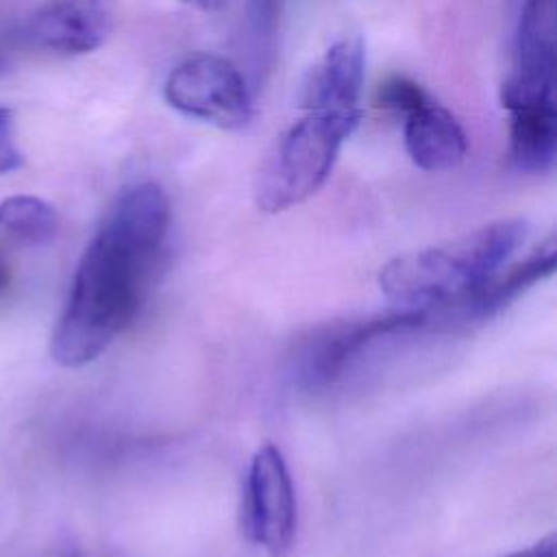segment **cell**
I'll return each instance as SVG.
<instances>
[{
	"label": "cell",
	"mask_w": 557,
	"mask_h": 557,
	"mask_svg": "<svg viewBox=\"0 0 557 557\" xmlns=\"http://www.w3.org/2000/svg\"><path fill=\"white\" fill-rule=\"evenodd\" d=\"M165 237L109 211L87 244L50 337V355L63 368L98 359L139 311L146 281Z\"/></svg>",
	"instance_id": "6da1fadb"
},
{
	"label": "cell",
	"mask_w": 557,
	"mask_h": 557,
	"mask_svg": "<svg viewBox=\"0 0 557 557\" xmlns=\"http://www.w3.org/2000/svg\"><path fill=\"white\" fill-rule=\"evenodd\" d=\"M163 96L176 111L220 128H242L252 115L242 72L226 57L211 52L191 54L174 65Z\"/></svg>",
	"instance_id": "5b68a950"
},
{
	"label": "cell",
	"mask_w": 557,
	"mask_h": 557,
	"mask_svg": "<svg viewBox=\"0 0 557 557\" xmlns=\"http://www.w3.org/2000/svg\"><path fill=\"white\" fill-rule=\"evenodd\" d=\"M57 557H83V555H81V550H76V548H63Z\"/></svg>",
	"instance_id": "ffe728a7"
},
{
	"label": "cell",
	"mask_w": 557,
	"mask_h": 557,
	"mask_svg": "<svg viewBox=\"0 0 557 557\" xmlns=\"http://www.w3.org/2000/svg\"><path fill=\"white\" fill-rule=\"evenodd\" d=\"M7 72H11V59H9L7 50H4L2 44H0V76H4Z\"/></svg>",
	"instance_id": "d6986e66"
},
{
	"label": "cell",
	"mask_w": 557,
	"mask_h": 557,
	"mask_svg": "<svg viewBox=\"0 0 557 557\" xmlns=\"http://www.w3.org/2000/svg\"><path fill=\"white\" fill-rule=\"evenodd\" d=\"M555 555H557V540H555V533H548L546 537L537 540L533 546L516 550L507 557H555Z\"/></svg>",
	"instance_id": "2e32d148"
},
{
	"label": "cell",
	"mask_w": 557,
	"mask_h": 557,
	"mask_svg": "<svg viewBox=\"0 0 557 557\" xmlns=\"http://www.w3.org/2000/svg\"><path fill=\"white\" fill-rule=\"evenodd\" d=\"M244 531L270 557H285L296 537V492L283 453L265 442L248 466L242 505Z\"/></svg>",
	"instance_id": "8992f818"
},
{
	"label": "cell",
	"mask_w": 557,
	"mask_h": 557,
	"mask_svg": "<svg viewBox=\"0 0 557 557\" xmlns=\"http://www.w3.org/2000/svg\"><path fill=\"white\" fill-rule=\"evenodd\" d=\"M181 2H185V4H189L194 9H200V11H207V13L220 11L226 4V0H181Z\"/></svg>",
	"instance_id": "e0dca14e"
},
{
	"label": "cell",
	"mask_w": 557,
	"mask_h": 557,
	"mask_svg": "<svg viewBox=\"0 0 557 557\" xmlns=\"http://www.w3.org/2000/svg\"><path fill=\"white\" fill-rule=\"evenodd\" d=\"M509 113V161L522 172L550 170L557 154L555 102H535Z\"/></svg>",
	"instance_id": "8fae6325"
},
{
	"label": "cell",
	"mask_w": 557,
	"mask_h": 557,
	"mask_svg": "<svg viewBox=\"0 0 557 557\" xmlns=\"http://www.w3.org/2000/svg\"><path fill=\"white\" fill-rule=\"evenodd\" d=\"M555 263H557V244H555V237H548L524 261H518L505 272L498 270L483 287H479L461 305V309L468 315H490L496 309L505 307V302L513 300L524 289L535 285L537 281L550 276L555 270Z\"/></svg>",
	"instance_id": "7c38bea8"
},
{
	"label": "cell",
	"mask_w": 557,
	"mask_h": 557,
	"mask_svg": "<svg viewBox=\"0 0 557 557\" xmlns=\"http://www.w3.org/2000/svg\"><path fill=\"white\" fill-rule=\"evenodd\" d=\"M405 148L420 170L444 172L466 159L468 139L457 117L429 98L405 115Z\"/></svg>",
	"instance_id": "30bf717a"
},
{
	"label": "cell",
	"mask_w": 557,
	"mask_h": 557,
	"mask_svg": "<svg viewBox=\"0 0 557 557\" xmlns=\"http://www.w3.org/2000/svg\"><path fill=\"white\" fill-rule=\"evenodd\" d=\"M9 278H11V272H9V265L4 263V259L0 257V292L7 289L9 285Z\"/></svg>",
	"instance_id": "ac0fdd59"
},
{
	"label": "cell",
	"mask_w": 557,
	"mask_h": 557,
	"mask_svg": "<svg viewBox=\"0 0 557 557\" xmlns=\"http://www.w3.org/2000/svg\"><path fill=\"white\" fill-rule=\"evenodd\" d=\"M366 72V46L361 37L335 41L302 87V107L309 111H352L359 109V96Z\"/></svg>",
	"instance_id": "9c48e42d"
},
{
	"label": "cell",
	"mask_w": 557,
	"mask_h": 557,
	"mask_svg": "<svg viewBox=\"0 0 557 557\" xmlns=\"http://www.w3.org/2000/svg\"><path fill=\"white\" fill-rule=\"evenodd\" d=\"M431 311L396 309L359 320L331 322L315 329L296 348L294 379L305 389H324L346 374L363 350L383 337L420 329Z\"/></svg>",
	"instance_id": "277c9868"
},
{
	"label": "cell",
	"mask_w": 557,
	"mask_h": 557,
	"mask_svg": "<svg viewBox=\"0 0 557 557\" xmlns=\"http://www.w3.org/2000/svg\"><path fill=\"white\" fill-rule=\"evenodd\" d=\"M555 78V0H527L520 13L513 67L500 85L507 111L553 100Z\"/></svg>",
	"instance_id": "52a82bcc"
},
{
	"label": "cell",
	"mask_w": 557,
	"mask_h": 557,
	"mask_svg": "<svg viewBox=\"0 0 557 557\" xmlns=\"http://www.w3.org/2000/svg\"><path fill=\"white\" fill-rule=\"evenodd\" d=\"M24 165V154L15 144L13 111L0 104V174L15 172Z\"/></svg>",
	"instance_id": "9a60e30c"
},
{
	"label": "cell",
	"mask_w": 557,
	"mask_h": 557,
	"mask_svg": "<svg viewBox=\"0 0 557 557\" xmlns=\"http://www.w3.org/2000/svg\"><path fill=\"white\" fill-rule=\"evenodd\" d=\"M522 220H498L453 242L413 250L379 272L381 292L403 309L461 307L524 242Z\"/></svg>",
	"instance_id": "7a4b0ae2"
},
{
	"label": "cell",
	"mask_w": 557,
	"mask_h": 557,
	"mask_svg": "<svg viewBox=\"0 0 557 557\" xmlns=\"http://www.w3.org/2000/svg\"><path fill=\"white\" fill-rule=\"evenodd\" d=\"M0 226L26 244H48L57 237L59 211L33 194H13L0 202Z\"/></svg>",
	"instance_id": "4fadbf2b"
},
{
	"label": "cell",
	"mask_w": 557,
	"mask_h": 557,
	"mask_svg": "<svg viewBox=\"0 0 557 557\" xmlns=\"http://www.w3.org/2000/svg\"><path fill=\"white\" fill-rule=\"evenodd\" d=\"M117 0H44L26 20L22 37L57 54H85L113 30Z\"/></svg>",
	"instance_id": "ba28073f"
},
{
	"label": "cell",
	"mask_w": 557,
	"mask_h": 557,
	"mask_svg": "<svg viewBox=\"0 0 557 557\" xmlns=\"http://www.w3.org/2000/svg\"><path fill=\"white\" fill-rule=\"evenodd\" d=\"M359 120V109L311 111L289 126L259 163L252 191L257 207L281 213L315 194Z\"/></svg>",
	"instance_id": "3957f363"
},
{
	"label": "cell",
	"mask_w": 557,
	"mask_h": 557,
	"mask_svg": "<svg viewBox=\"0 0 557 557\" xmlns=\"http://www.w3.org/2000/svg\"><path fill=\"white\" fill-rule=\"evenodd\" d=\"M431 96L409 76H387L374 91V104L387 111H396L409 115L420 104H424Z\"/></svg>",
	"instance_id": "5bb4252c"
}]
</instances>
